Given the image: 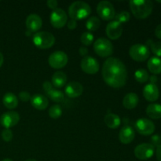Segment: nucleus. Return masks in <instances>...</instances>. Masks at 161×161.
<instances>
[{
    "mask_svg": "<svg viewBox=\"0 0 161 161\" xmlns=\"http://www.w3.org/2000/svg\"><path fill=\"white\" fill-rule=\"evenodd\" d=\"M79 53H80V54L81 55L82 57H83V58H84V57H86L88 53L87 48H86V47H80V50H79Z\"/></svg>",
    "mask_w": 161,
    "mask_h": 161,
    "instance_id": "58836bf2",
    "label": "nucleus"
},
{
    "mask_svg": "<svg viewBox=\"0 0 161 161\" xmlns=\"http://www.w3.org/2000/svg\"><path fill=\"white\" fill-rule=\"evenodd\" d=\"M135 136L134 129L128 125H125L121 128L119 133V139L123 144L127 145L131 142Z\"/></svg>",
    "mask_w": 161,
    "mask_h": 161,
    "instance_id": "f3484780",
    "label": "nucleus"
},
{
    "mask_svg": "<svg viewBox=\"0 0 161 161\" xmlns=\"http://www.w3.org/2000/svg\"><path fill=\"white\" fill-rule=\"evenodd\" d=\"M42 87H43L44 91H45L46 93H47L48 91H50V90L53 89V85H52V83H50V82L46 81L44 82L43 84H42Z\"/></svg>",
    "mask_w": 161,
    "mask_h": 161,
    "instance_id": "4c0bfd02",
    "label": "nucleus"
},
{
    "mask_svg": "<svg viewBox=\"0 0 161 161\" xmlns=\"http://www.w3.org/2000/svg\"><path fill=\"white\" fill-rule=\"evenodd\" d=\"M25 161H37L36 160H34V159H28V160H26Z\"/></svg>",
    "mask_w": 161,
    "mask_h": 161,
    "instance_id": "c03bdc74",
    "label": "nucleus"
},
{
    "mask_svg": "<svg viewBox=\"0 0 161 161\" xmlns=\"http://www.w3.org/2000/svg\"><path fill=\"white\" fill-rule=\"evenodd\" d=\"M146 114L149 117L153 119H159L161 118V105L151 104L146 108Z\"/></svg>",
    "mask_w": 161,
    "mask_h": 161,
    "instance_id": "393cba45",
    "label": "nucleus"
},
{
    "mask_svg": "<svg viewBox=\"0 0 161 161\" xmlns=\"http://www.w3.org/2000/svg\"><path fill=\"white\" fill-rule=\"evenodd\" d=\"M47 5L50 9L54 10V9H56L57 7H58V3L57 0H48V1L47 2Z\"/></svg>",
    "mask_w": 161,
    "mask_h": 161,
    "instance_id": "c9c22d12",
    "label": "nucleus"
},
{
    "mask_svg": "<svg viewBox=\"0 0 161 161\" xmlns=\"http://www.w3.org/2000/svg\"><path fill=\"white\" fill-rule=\"evenodd\" d=\"M20 121V116L17 112H7L2 115L0 118V124L6 129H9L10 127L17 125Z\"/></svg>",
    "mask_w": 161,
    "mask_h": 161,
    "instance_id": "ddd939ff",
    "label": "nucleus"
},
{
    "mask_svg": "<svg viewBox=\"0 0 161 161\" xmlns=\"http://www.w3.org/2000/svg\"><path fill=\"white\" fill-rule=\"evenodd\" d=\"M65 94L70 98H75L82 95L83 92V86L78 82H70L65 86Z\"/></svg>",
    "mask_w": 161,
    "mask_h": 161,
    "instance_id": "2eb2a0df",
    "label": "nucleus"
},
{
    "mask_svg": "<svg viewBox=\"0 0 161 161\" xmlns=\"http://www.w3.org/2000/svg\"><path fill=\"white\" fill-rule=\"evenodd\" d=\"M101 22L98 17H91L86 20V28L89 30L90 31H94L97 30L100 27Z\"/></svg>",
    "mask_w": 161,
    "mask_h": 161,
    "instance_id": "bb28decb",
    "label": "nucleus"
},
{
    "mask_svg": "<svg viewBox=\"0 0 161 161\" xmlns=\"http://www.w3.org/2000/svg\"><path fill=\"white\" fill-rule=\"evenodd\" d=\"M46 94H47V96H48L50 100L54 102H58V103L62 102L64 99V94L61 91H58V90L52 89L47 93H46Z\"/></svg>",
    "mask_w": 161,
    "mask_h": 161,
    "instance_id": "a878e982",
    "label": "nucleus"
},
{
    "mask_svg": "<svg viewBox=\"0 0 161 161\" xmlns=\"http://www.w3.org/2000/svg\"><path fill=\"white\" fill-rule=\"evenodd\" d=\"M68 22V16L65 11L62 9H58L52 11L50 14V24L55 28H61L66 25Z\"/></svg>",
    "mask_w": 161,
    "mask_h": 161,
    "instance_id": "1a4fd4ad",
    "label": "nucleus"
},
{
    "mask_svg": "<svg viewBox=\"0 0 161 161\" xmlns=\"http://www.w3.org/2000/svg\"><path fill=\"white\" fill-rule=\"evenodd\" d=\"M147 67L149 72L153 74L161 73V59L157 57H153L149 58L147 63Z\"/></svg>",
    "mask_w": 161,
    "mask_h": 161,
    "instance_id": "5701e85b",
    "label": "nucleus"
},
{
    "mask_svg": "<svg viewBox=\"0 0 161 161\" xmlns=\"http://www.w3.org/2000/svg\"><path fill=\"white\" fill-rule=\"evenodd\" d=\"M105 124H106L108 128L116 129L121 124V120L119 116L113 113H108L105 116Z\"/></svg>",
    "mask_w": 161,
    "mask_h": 161,
    "instance_id": "b1692460",
    "label": "nucleus"
},
{
    "mask_svg": "<svg viewBox=\"0 0 161 161\" xmlns=\"http://www.w3.org/2000/svg\"><path fill=\"white\" fill-rule=\"evenodd\" d=\"M151 142H152V145L155 147V146H159L161 145V136L160 135H156L151 138Z\"/></svg>",
    "mask_w": 161,
    "mask_h": 161,
    "instance_id": "f704fd0d",
    "label": "nucleus"
},
{
    "mask_svg": "<svg viewBox=\"0 0 161 161\" xmlns=\"http://www.w3.org/2000/svg\"><path fill=\"white\" fill-rule=\"evenodd\" d=\"M155 147L149 143H142L135 149V156L142 160H148L153 156Z\"/></svg>",
    "mask_w": 161,
    "mask_h": 161,
    "instance_id": "9d476101",
    "label": "nucleus"
},
{
    "mask_svg": "<svg viewBox=\"0 0 161 161\" xmlns=\"http://www.w3.org/2000/svg\"><path fill=\"white\" fill-rule=\"evenodd\" d=\"M19 97H20V101H22L23 102H28L29 101H31V95L27 91H21L19 94Z\"/></svg>",
    "mask_w": 161,
    "mask_h": 161,
    "instance_id": "72a5a7b5",
    "label": "nucleus"
},
{
    "mask_svg": "<svg viewBox=\"0 0 161 161\" xmlns=\"http://www.w3.org/2000/svg\"><path fill=\"white\" fill-rule=\"evenodd\" d=\"M97 13L99 17L104 20H111L116 16L113 5L108 1H101L97 4Z\"/></svg>",
    "mask_w": 161,
    "mask_h": 161,
    "instance_id": "0eeeda50",
    "label": "nucleus"
},
{
    "mask_svg": "<svg viewBox=\"0 0 161 161\" xmlns=\"http://www.w3.org/2000/svg\"><path fill=\"white\" fill-rule=\"evenodd\" d=\"M102 73L105 83L113 88L119 89L127 83V68L117 58H108L104 62Z\"/></svg>",
    "mask_w": 161,
    "mask_h": 161,
    "instance_id": "f257e3e1",
    "label": "nucleus"
},
{
    "mask_svg": "<svg viewBox=\"0 0 161 161\" xmlns=\"http://www.w3.org/2000/svg\"><path fill=\"white\" fill-rule=\"evenodd\" d=\"M2 161H13V160H10V159H4V160Z\"/></svg>",
    "mask_w": 161,
    "mask_h": 161,
    "instance_id": "a18cd8bd",
    "label": "nucleus"
},
{
    "mask_svg": "<svg viewBox=\"0 0 161 161\" xmlns=\"http://www.w3.org/2000/svg\"><path fill=\"white\" fill-rule=\"evenodd\" d=\"M31 104L38 110H44L48 106V99L46 96L40 94H36L31 97Z\"/></svg>",
    "mask_w": 161,
    "mask_h": 161,
    "instance_id": "6ab92c4d",
    "label": "nucleus"
},
{
    "mask_svg": "<svg viewBox=\"0 0 161 161\" xmlns=\"http://www.w3.org/2000/svg\"><path fill=\"white\" fill-rule=\"evenodd\" d=\"M94 50L98 56L102 58H108L113 53V46L108 39L105 38H99L94 42Z\"/></svg>",
    "mask_w": 161,
    "mask_h": 161,
    "instance_id": "39448f33",
    "label": "nucleus"
},
{
    "mask_svg": "<svg viewBox=\"0 0 161 161\" xmlns=\"http://www.w3.org/2000/svg\"><path fill=\"white\" fill-rule=\"evenodd\" d=\"M69 61L68 55L63 51H55L50 55L48 58V63L53 69H60L64 68Z\"/></svg>",
    "mask_w": 161,
    "mask_h": 161,
    "instance_id": "6e6552de",
    "label": "nucleus"
},
{
    "mask_svg": "<svg viewBox=\"0 0 161 161\" xmlns=\"http://www.w3.org/2000/svg\"><path fill=\"white\" fill-rule=\"evenodd\" d=\"M80 67L85 73L94 75L98 72L99 63L95 58L91 56H86L82 59L80 62Z\"/></svg>",
    "mask_w": 161,
    "mask_h": 161,
    "instance_id": "9b49d317",
    "label": "nucleus"
},
{
    "mask_svg": "<svg viewBox=\"0 0 161 161\" xmlns=\"http://www.w3.org/2000/svg\"><path fill=\"white\" fill-rule=\"evenodd\" d=\"M156 155H157V160L161 161V145L157 146V151H156Z\"/></svg>",
    "mask_w": 161,
    "mask_h": 161,
    "instance_id": "a19ab883",
    "label": "nucleus"
},
{
    "mask_svg": "<svg viewBox=\"0 0 161 161\" xmlns=\"http://www.w3.org/2000/svg\"><path fill=\"white\" fill-rule=\"evenodd\" d=\"M3 61H4V58H3V53H2L1 52H0V67H1V66L3 65Z\"/></svg>",
    "mask_w": 161,
    "mask_h": 161,
    "instance_id": "37998d69",
    "label": "nucleus"
},
{
    "mask_svg": "<svg viewBox=\"0 0 161 161\" xmlns=\"http://www.w3.org/2000/svg\"><path fill=\"white\" fill-rule=\"evenodd\" d=\"M157 2H158V3H161V1H159V0H158V1H157Z\"/></svg>",
    "mask_w": 161,
    "mask_h": 161,
    "instance_id": "49530a36",
    "label": "nucleus"
},
{
    "mask_svg": "<svg viewBox=\"0 0 161 161\" xmlns=\"http://www.w3.org/2000/svg\"><path fill=\"white\" fill-rule=\"evenodd\" d=\"M13 132L10 129H5L2 132V138L5 142H10L13 139Z\"/></svg>",
    "mask_w": 161,
    "mask_h": 161,
    "instance_id": "473e14b6",
    "label": "nucleus"
},
{
    "mask_svg": "<svg viewBox=\"0 0 161 161\" xmlns=\"http://www.w3.org/2000/svg\"><path fill=\"white\" fill-rule=\"evenodd\" d=\"M130 11L137 19H146L152 14L153 4L149 0H132L129 2Z\"/></svg>",
    "mask_w": 161,
    "mask_h": 161,
    "instance_id": "f03ea898",
    "label": "nucleus"
},
{
    "mask_svg": "<svg viewBox=\"0 0 161 161\" xmlns=\"http://www.w3.org/2000/svg\"><path fill=\"white\" fill-rule=\"evenodd\" d=\"M149 79L150 80L151 83H153V84H155L156 82L157 81V76H156V75H152V76L149 77Z\"/></svg>",
    "mask_w": 161,
    "mask_h": 161,
    "instance_id": "79ce46f5",
    "label": "nucleus"
},
{
    "mask_svg": "<svg viewBox=\"0 0 161 161\" xmlns=\"http://www.w3.org/2000/svg\"><path fill=\"white\" fill-rule=\"evenodd\" d=\"M3 105L9 109H14L16 108L18 105V100L17 96L13 93H6L3 96Z\"/></svg>",
    "mask_w": 161,
    "mask_h": 161,
    "instance_id": "412c9836",
    "label": "nucleus"
},
{
    "mask_svg": "<svg viewBox=\"0 0 161 161\" xmlns=\"http://www.w3.org/2000/svg\"><path fill=\"white\" fill-rule=\"evenodd\" d=\"M48 114L49 116H50V117L52 118V119H58V118L62 115V109H61V107L58 105H52V106L49 108Z\"/></svg>",
    "mask_w": 161,
    "mask_h": 161,
    "instance_id": "c85d7f7f",
    "label": "nucleus"
},
{
    "mask_svg": "<svg viewBox=\"0 0 161 161\" xmlns=\"http://www.w3.org/2000/svg\"><path fill=\"white\" fill-rule=\"evenodd\" d=\"M149 42H150L149 46H150V49L153 53L157 58L161 57V42H152L151 40H149Z\"/></svg>",
    "mask_w": 161,
    "mask_h": 161,
    "instance_id": "2f4dec72",
    "label": "nucleus"
},
{
    "mask_svg": "<svg viewBox=\"0 0 161 161\" xmlns=\"http://www.w3.org/2000/svg\"><path fill=\"white\" fill-rule=\"evenodd\" d=\"M155 35L158 39H161V24L157 25V27L155 29Z\"/></svg>",
    "mask_w": 161,
    "mask_h": 161,
    "instance_id": "ea45409f",
    "label": "nucleus"
},
{
    "mask_svg": "<svg viewBox=\"0 0 161 161\" xmlns=\"http://www.w3.org/2000/svg\"><path fill=\"white\" fill-rule=\"evenodd\" d=\"M138 96L135 93H128L123 99V105L127 109H133L138 105Z\"/></svg>",
    "mask_w": 161,
    "mask_h": 161,
    "instance_id": "aec40b11",
    "label": "nucleus"
},
{
    "mask_svg": "<svg viewBox=\"0 0 161 161\" xmlns=\"http://www.w3.org/2000/svg\"><path fill=\"white\" fill-rule=\"evenodd\" d=\"M135 78L138 83H146L148 81L149 78V73H148L147 71L144 69H139L138 70H137L135 73Z\"/></svg>",
    "mask_w": 161,
    "mask_h": 161,
    "instance_id": "cd10ccee",
    "label": "nucleus"
},
{
    "mask_svg": "<svg viewBox=\"0 0 161 161\" xmlns=\"http://www.w3.org/2000/svg\"><path fill=\"white\" fill-rule=\"evenodd\" d=\"M91 9L89 4L83 1L72 3L69 8V15L71 19L75 20H83L91 14Z\"/></svg>",
    "mask_w": 161,
    "mask_h": 161,
    "instance_id": "7ed1b4c3",
    "label": "nucleus"
},
{
    "mask_svg": "<svg viewBox=\"0 0 161 161\" xmlns=\"http://www.w3.org/2000/svg\"><path fill=\"white\" fill-rule=\"evenodd\" d=\"M67 82V76L65 73L61 71L56 72L52 76V85L56 88H61L65 85Z\"/></svg>",
    "mask_w": 161,
    "mask_h": 161,
    "instance_id": "4be33fe9",
    "label": "nucleus"
},
{
    "mask_svg": "<svg viewBox=\"0 0 161 161\" xmlns=\"http://www.w3.org/2000/svg\"><path fill=\"white\" fill-rule=\"evenodd\" d=\"M42 25V20L37 14H30L26 19V27L28 31L31 32H36L39 31Z\"/></svg>",
    "mask_w": 161,
    "mask_h": 161,
    "instance_id": "dca6fc26",
    "label": "nucleus"
},
{
    "mask_svg": "<svg viewBox=\"0 0 161 161\" xmlns=\"http://www.w3.org/2000/svg\"><path fill=\"white\" fill-rule=\"evenodd\" d=\"M115 17L116 19V21H118L119 23H126V22L130 20V13H128L127 11H122L117 15L115 16Z\"/></svg>",
    "mask_w": 161,
    "mask_h": 161,
    "instance_id": "7c9ffc66",
    "label": "nucleus"
},
{
    "mask_svg": "<svg viewBox=\"0 0 161 161\" xmlns=\"http://www.w3.org/2000/svg\"><path fill=\"white\" fill-rule=\"evenodd\" d=\"M33 43L36 47L42 50L49 49L53 46L55 37L47 31H39L33 36Z\"/></svg>",
    "mask_w": 161,
    "mask_h": 161,
    "instance_id": "20e7f679",
    "label": "nucleus"
},
{
    "mask_svg": "<svg viewBox=\"0 0 161 161\" xmlns=\"http://www.w3.org/2000/svg\"><path fill=\"white\" fill-rule=\"evenodd\" d=\"M159 94H160L159 89L156 84L149 83L145 86L143 90V95L148 102H156L158 99Z\"/></svg>",
    "mask_w": 161,
    "mask_h": 161,
    "instance_id": "a211bd4d",
    "label": "nucleus"
},
{
    "mask_svg": "<svg viewBox=\"0 0 161 161\" xmlns=\"http://www.w3.org/2000/svg\"><path fill=\"white\" fill-rule=\"evenodd\" d=\"M135 128L140 135L148 136L152 135L155 130V125L150 119L141 118L135 123Z\"/></svg>",
    "mask_w": 161,
    "mask_h": 161,
    "instance_id": "f8f14e48",
    "label": "nucleus"
},
{
    "mask_svg": "<svg viewBox=\"0 0 161 161\" xmlns=\"http://www.w3.org/2000/svg\"><path fill=\"white\" fill-rule=\"evenodd\" d=\"M129 55L135 61H145L149 58L150 51L147 46L138 43L132 46L129 50Z\"/></svg>",
    "mask_w": 161,
    "mask_h": 161,
    "instance_id": "423d86ee",
    "label": "nucleus"
},
{
    "mask_svg": "<svg viewBox=\"0 0 161 161\" xmlns=\"http://www.w3.org/2000/svg\"><path fill=\"white\" fill-rule=\"evenodd\" d=\"M123 34V26L116 20L111 21L106 27V35L112 40H116L120 38Z\"/></svg>",
    "mask_w": 161,
    "mask_h": 161,
    "instance_id": "4468645a",
    "label": "nucleus"
},
{
    "mask_svg": "<svg viewBox=\"0 0 161 161\" xmlns=\"http://www.w3.org/2000/svg\"><path fill=\"white\" fill-rule=\"evenodd\" d=\"M66 25H67L68 28H69L70 30H73L77 27V22H76V20L70 19V20L67 22V24H66Z\"/></svg>",
    "mask_w": 161,
    "mask_h": 161,
    "instance_id": "e433bc0d",
    "label": "nucleus"
},
{
    "mask_svg": "<svg viewBox=\"0 0 161 161\" xmlns=\"http://www.w3.org/2000/svg\"><path fill=\"white\" fill-rule=\"evenodd\" d=\"M94 35L90 31H86V32L83 33L80 37V41L85 46H90L92 44L93 41H94Z\"/></svg>",
    "mask_w": 161,
    "mask_h": 161,
    "instance_id": "c756f323",
    "label": "nucleus"
}]
</instances>
